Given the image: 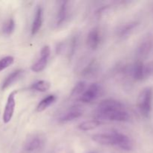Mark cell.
<instances>
[{"instance_id":"obj_17","label":"cell","mask_w":153,"mask_h":153,"mask_svg":"<svg viewBox=\"0 0 153 153\" xmlns=\"http://www.w3.org/2000/svg\"><path fill=\"white\" fill-rule=\"evenodd\" d=\"M138 25L139 24L137 22H131L125 24L118 29V34L120 37H126L129 35Z\"/></svg>"},{"instance_id":"obj_8","label":"cell","mask_w":153,"mask_h":153,"mask_svg":"<svg viewBox=\"0 0 153 153\" xmlns=\"http://www.w3.org/2000/svg\"><path fill=\"white\" fill-rule=\"evenodd\" d=\"M83 115V112L81 108L77 106L72 107L64 114H63L58 119V121L61 123H65L73 121L76 119H79Z\"/></svg>"},{"instance_id":"obj_19","label":"cell","mask_w":153,"mask_h":153,"mask_svg":"<svg viewBox=\"0 0 153 153\" xmlns=\"http://www.w3.org/2000/svg\"><path fill=\"white\" fill-rule=\"evenodd\" d=\"M101 125V122L98 120H87L82 123L79 125V128L81 131H91L97 128Z\"/></svg>"},{"instance_id":"obj_16","label":"cell","mask_w":153,"mask_h":153,"mask_svg":"<svg viewBox=\"0 0 153 153\" xmlns=\"http://www.w3.org/2000/svg\"><path fill=\"white\" fill-rule=\"evenodd\" d=\"M43 144V140L39 136H33L29 137L25 143V148L28 152H33L38 149Z\"/></svg>"},{"instance_id":"obj_18","label":"cell","mask_w":153,"mask_h":153,"mask_svg":"<svg viewBox=\"0 0 153 153\" xmlns=\"http://www.w3.org/2000/svg\"><path fill=\"white\" fill-rule=\"evenodd\" d=\"M56 100V97L55 95H49L46 98L43 99V100L39 102L37 106V112H43L46 109H47L52 104H53Z\"/></svg>"},{"instance_id":"obj_10","label":"cell","mask_w":153,"mask_h":153,"mask_svg":"<svg viewBox=\"0 0 153 153\" xmlns=\"http://www.w3.org/2000/svg\"><path fill=\"white\" fill-rule=\"evenodd\" d=\"M101 42V34L97 28H94L88 34L87 37V44L93 50L99 47Z\"/></svg>"},{"instance_id":"obj_6","label":"cell","mask_w":153,"mask_h":153,"mask_svg":"<svg viewBox=\"0 0 153 153\" xmlns=\"http://www.w3.org/2000/svg\"><path fill=\"white\" fill-rule=\"evenodd\" d=\"M16 93V91L10 93L7 97V103H6L4 114H3V122L4 123H8L13 117L15 110V105H16V102H15Z\"/></svg>"},{"instance_id":"obj_23","label":"cell","mask_w":153,"mask_h":153,"mask_svg":"<svg viewBox=\"0 0 153 153\" xmlns=\"http://www.w3.org/2000/svg\"><path fill=\"white\" fill-rule=\"evenodd\" d=\"M13 61H14V58L12 56H6L1 58L0 60V72L12 65Z\"/></svg>"},{"instance_id":"obj_22","label":"cell","mask_w":153,"mask_h":153,"mask_svg":"<svg viewBox=\"0 0 153 153\" xmlns=\"http://www.w3.org/2000/svg\"><path fill=\"white\" fill-rule=\"evenodd\" d=\"M15 28V22L13 19H9L4 23L2 31L6 35H10L13 32Z\"/></svg>"},{"instance_id":"obj_14","label":"cell","mask_w":153,"mask_h":153,"mask_svg":"<svg viewBox=\"0 0 153 153\" xmlns=\"http://www.w3.org/2000/svg\"><path fill=\"white\" fill-rule=\"evenodd\" d=\"M130 116L126 109L117 111L111 114L106 117L105 120L113 121V122H127L129 120Z\"/></svg>"},{"instance_id":"obj_4","label":"cell","mask_w":153,"mask_h":153,"mask_svg":"<svg viewBox=\"0 0 153 153\" xmlns=\"http://www.w3.org/2000/svg\"><path fill=\"white\" fill-rule=\"evenodd\" d=\"M102 88L99 84L94 83L90 85L80 96V101L84 103H90L97 100L101 94Z\"/></svg>"},{"instance_id":"obj_7","label":"cell","mask_w":153,"mask_h":153,"mask_svg":"<svg viewBox=\"0 0 153 153\" xmlns=\"http://www.w3.org/2000/svg\"><path fill=\"white\" fill-rule=\"evenodd\" d=\"M153 49V37L151 35L146 36L137 47V53L140 58H146Z\"/></svg>"},{"instance_id":"obj_11","label":"cell","mask_w":153,"mask_h":153,"mask_svg":"<svg viewBox=\"0 0 153 153\" xmlns=\"http://www.w3.org/2000/svg\"><path fill=\"white\" fill-rule=\"evenodd\" d=\"M43 10L41 6L39 5L37 7L36 10L35 15H34V20L32 22L31 25V34L35 35L36 34L39 32L40 29L41 28L42 24H43Z\"/></svg>"},{"instance_id":"obj_2","label":"cell","mask_w":153,"mask_h":153,"mask_svg":"<svg viewBox=\"0 0 153 153\" xmlns=\"http://www.w3.org/2000/svg\"><path fill=\"white\" fill-rule=\"evenodd\" d=\"M153 89L150 87L144 88L140 93L137 98V107L140 114L144 117H148L152 111Z\"/></svg>"},{"instance_id":"obj_1","label":"cell","mask_w":153,"mask_h":153,"mask_svg":"<svg viewBox=\"0 0 153 153\" xmlns=\"http://www.w3.org/2000/svg\"><path fill=\"white\" fill-rule=\"evenodd\" d=\"M125 109L123 103L117 100H106L102 101L97 106V119L105 120L106 117L111 114L117 111Z\"/></svg>"},{"instance_id":"obj_15","label":"cell","mask_w":153,"mask_h":153,"mask_svg":"<svg viewBox=\"0 0 153 153\" xmlns=\"http://www.w3.org/2000/svg\"><path fill=\"white\" fill-rule=\"evenodd\" d=\"M23 73L24 71L22 70H17L10 73L3 82L2 85H1V90H5L11 86L14 82H16L22 77Z\"/></svg>"},{"instance_id":"obj_20","label":"cell","mask_w":153,"mask_h":153,"mask_svg":"<svg viewBox=\"0 0 153 153\" xmlns=\"http://www.w3.org/2000/svg\"><path fill=\"white\" fill-rule=\"evenodd\" d=\"M51 88V84L50 82H49L48 81L45 80H40L37 81V82H34V84H32V85L31 86V88L34 91H37V92H46L47 91H49Z\"/></svg>"},{"instance_id":"obj_21","label":"cell","mask_w":153,"mask_h":153,"mask_svg":"<svg viewBox=\"0 0 153 153\" xmlns=\"http://www.w3.org/2000/svg\"><path fill=\"white\" fill-rule=\"evenodd\" d=\"M86 90V82H79L75 85V87L73 88V91L71 93V97H79L81 96L85 91Z\"/></svg>"},{"instance_id":"obj_12","label":"cell","mask_w":153,"mask_h":153,"mask_svg":"<svg viewBox=\"0 0 153 153\" xmlns=\"http://www.w3.org/2000/svg\"><path fill=\"white\" fill-rule=\"evenodd\" d=\"M69 1H63L61 2L59 6L58 14L56 16V25L60 26L63 25L67 20L68 17V11H69Z\"/></svg>"},{"instance_id":"obj_5","label":"cell","mask_w":153,"mask_h":153,"mask_svg":"<svg viewBox=\"0 0 153 153\" xmlns=\"http://www.w3.org/2000/svg\"><path fill=\"white\" fill-rule=\"evenodd\" d=\"M51 50L49 46H44L40 52V58L37 61L31 66V70L34 73H40L42 72L47 65L48 61L50 57Z\"/></svg>"},{"instance_id":"obj_9","label":"cell","mask_w":153,"mask_h":153,"mask_svg":"<svg viewBox=\"0 0 153 153\" xmlns=\"http://www.w3.org/2000/svg\"><path fill=\"white\" fill-rule=\"evenodd\" d=\"M131 74L133 79L136 81H141L146 79V73L145 64H143L141 61H137L131 69Z\"/></svg>"},{"instance_id":"obj_3","label":"cell","mask_w":153,"mask_h":153,"mask_svg":"<svg viewBox=\"0 0 153 153\" xmlns=\"http://www.w3.org/2000/svg\"><path fill=\"white\" fill-rule=\"evenodd\" d=\"M110 133L114 138V146L120 148L123 150L130 151L132 149L133 143L129 137H128L126 134L121 133L120 131L117 130H112Z\"/></svg>"},{"instance_id":"obj_13","label":"cell","mask_w":153,"mask_h":153,"mask_svg":"<svg viewBox=\"0 0 153 153\" xmlns=\"http://www.w3.org/2000/svg\"><path fill=\"white\" fill-rule=\"evenodd\" d=\"M93 140L96 143L105 146H114V138L111 133H100V134H96L93 135Z\"/></svg>"}]
</instances>
